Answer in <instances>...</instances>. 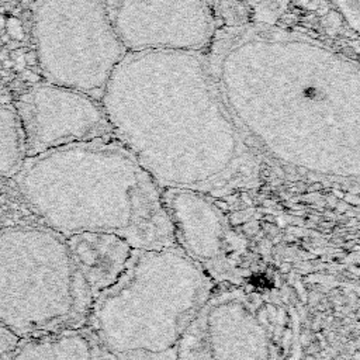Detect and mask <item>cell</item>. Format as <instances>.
<instances>
[{"label": "cell", "mask_w": 360, "mask_h": 360, "mask_svg": "<svg viewBox=\"0 0 360 360\" xmlns=\"http://www.w3.org/2000/svg\"><path fill=\"white\" fill-rule=\"evenodd\" d=\"M13 103V93L8 90L6 93H0V105H8Z\"/></svg>", "instance_id": "cell-18"}, {"label": "cell", "mask_w": 360, "mask_h": 360, "mask_svg": "<svg viewBox=\"0 0 360 360\" xmlns=\"http://www.w3.org/2000/svg\"><path fill=\"white\" fill-rule=\"evenodd\" d=\"M13 179L41 222L65 238L107 232L134 249L176 246L160 187L115 138L25 158Z\"/></svg>", "instance_id": "cell-3"}, {"label": "cell", "mask_w": 360, "mask_h": 360, "mask_svg": "<svg viewBox=\"0 0 360 360\" xmlns=\"http://www.w3.org/2000/svg\"><path fill=\"white\" fill-rule=\"evenodd\" d=\"M100 103L114 138L160 190L214 197L259 186V150L219 97L204 52H128Z\"/></svg>", "instance_id": "cell-2"}, {"label": "cell", "mask_w": 360, "mask_h": 360, "mask_svg": "<svg viewBox=\"0 0 360 360\" xmlns=\"http://www.w3.org/2000/svg\"><path fill=\"white\" fill-rule=\"evenodd\" d=\"M204 55L219 97L259 153L321 177H359L354 55L312 34L262 24L218 27Z\"/></svg>", "instance_id": "cell-1"}, {"label": "cell", "mask_w": 360, "mask_h": 360, "mask_svg": "<svg viewBox=\"0 0 360 360\" xmlns=\"http://www.w3.org/2000/svg\"><path fill=\"white\" fill-rule=\"evenodd\" d=\"M292 321L278 301L217 284L184 330L177 360H290Z\"/></svg>", "instance_id": "cell-7"}, {"label": "cell", "mask_w": 360, "mask_h": 360, "mask_svg": "<svg viewBox=\"0 0 360 360\" xmlns=\"http://www.w3.org/2000/svg\"><path fill=\"white\" fill-rule=\"evenodd\" d=\"M20 80L25 82L27 84H37L39 82H42V76L34 70V68H28V69H24L20 72Z\"/></svg>", "instance_id": "cell-15"}, {"label": "cell", "mask_w": 360, "mask_h": 360, "mask_svg": "<svg viewBox=\"0 0 360 360\" xmlns=\"http://www.w3.org/2000/svg\"><path fill=\"white\" fill-rule=\"evenodd\" d=\"M4 32L10 37V39H17V41H24V38L27 35L22 22L20 21L18 17H15L13 14L6 15Z\"/></svg>", "instance_id": "cell-14"}, {"label": "cell", "mask_w": 360, "mask_h": 360, "mask_svg": "<svg viewBox=\"0 0 360 360\" xmlns=\"http://www.w3.org/2000/svg\"><path fill=\"white\" fill-rule=\"evenodd\" d=\"M11 93L27 158L70 143L114 138L101 103L84 93L48 82Z\"/></svg>", "instance_id": "cell-9"}, {"label": "cell", "mask_w": 360, "mask_h": 360, "mask_svg": "<svg viewBox=\"0 0 360 360\" xmlns=\"http://www.w3.org/2000/svg\"><path fill=\"white\" fill-rule=\"evenodd\" d=\"M24 135L11 104L0 105V176L14 177L25 160Z\"/></svg>", "instance_id": "cell-13"}, {"label": "cell", "mask_w": 360, "mask_h": 360, "mask_svg": "<svg viewBox=\"0 0 360 360\" xmlns=\"http://www.w3.org/2000/svg\"><path fill=\"white\" fill-rule=\"evenodd\" d=\"M1 41H3V44H7V42L10 41V37H8V35L4 32V34L1 35Z\"/></svg>", "instance_id": "cell-19"}, {"label": "cell", "mask_w": 360, "mask_h": 360, "mask_svg": "<svg viewBox=\"0 0 360 360\" xmlns=\"http://www.w3.org/2000/svg\"><path fill=\"white\" fill-rule=\"evenodd\" d=\"M10 360H117L96 332L79 326L18 339Z\"/></svg>", "instance_id": "cell-12"}, {"label": "cell", "mask_w": 360, "mask_h": 360, "mask_svg": "<svg viewBox=\"0 0 360 360\" xmlns=\"http://www.w3.org/2000/svg\"><path fill=\"white\" fill-rule=\"evenodd\" d=\"M22 58H24V62H25V65L28 68H37L38 56H37V52H35L34 48L32 49H27L25 53L22 55Z\"/></svg>", "instance_id": "cell-16"}, {"label": "cell", "mask_w": 360, "mask_h": 360, "mask_svg": "<svg viewBox=\"0 0 360 360\" xmlns=\"http://www.w3.org/2000/svg\"><path fill=\"white\" fill-rule=\"evenodd\" d=\"M162 198L176 246L215 284H243L246 243L214 197L186 188H165Z\"/></svg>", "instance_id": "cell-10"}, {"label": "cell", "mask_w": 360, "mask_h": 360, "mask_svg": "<svg viewBox=\"0 0 360 360\" xmlns=\"http://www.w3.org/2000/svg\"><path fill=\"white\" fill-rule=\"evenodd\" d=\"M30 37L48 83L100 101L124 56L105 0H31Z\"/></svg>", "instance_id": "cell-6"}, {"label": "cell", "mask_w": 360, "mask_h": 360, "mask_svg": "<svg viewBox=\"0 0 360 360\" xmlns=\"http://www.w3.org/2000/svg\"><path fill=\"white\" fill-rule=\"evenodd\" d=\"M4 46H6V49H7L8 52L15 51V49H18V48H24L22 41H17V39H10L7 44H4Z\"/></svg>", "instance_id": "cell-17"}, {"label": "cell", "mask_w": 360, "mask_h": 360, "mask_svg": "<svg viewBox=\"0 0 360 360\" xmlns=\"http://www.w3.org/2000/svg\"><path fill=\"white\" fill-rule=\"evenodd\" d=\"M91 305L65 236L44 224L0 231V326L11 336L84 326Z\"/></svg>", "instance_id": "cell-5"}, {"label": "cell", "mask_w": 360, "mask_h": 360, "mask_svg": "<svg viewBox=\"0 0 360 360\" xmlns=\"http://www.w3.org/2000/svg\"><path fill=\"white\" fill-rule=\"evenodd\" d=\"M127 52H205L218 22L210 0H105Z\"/></svg>", "instance_id": "cell-8"}, {"label": "cell", "mask_w": 360, "mask_h": 360, "mask_svg": "<svg viewBox=\"0 0 360 360\" xmlns=\"http://www.w3.org/2000/svg\"><path fill=\"white\" fill-rule=\"evenodd\" d=\"M66 243L93 300L120 278L134 250L127 240L107 232L75 233Z\"/></svg>", "instance_id": "cell-11"}, {"label": "cell", "mask_w": 360, "mask_h": 360, "mask_svg": "<svg viewBox=\"0 0 360 360\" xmlns=\"http://www.w3.org/2000/svg\"><path fill=\"white\" fill-rule=\"evenodd\" d=\"M215 285L177 246L134 249L120 278L93 300L87 325L117 360H177Z\"/></svg>", "instance_id": "cell-4"}]
</instances>
